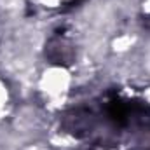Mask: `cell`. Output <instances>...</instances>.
Returning a JSON list of instances; mask_svg holds the SVG:
<instances>
[{"mask_svg": "<svg viewBox=\"0 0 150 150\" xmlns=\"http://www.w3.org/2000/svg\"><path fill=\"white\" fill-rule=\"evenodd\" d=\"M108 117L117 124H124L127 119V107L119 100H112L108 103Z\"/></svg>", "mask_w": 150, "mask_h": 150, "instance_id": "1", "label": "cell"}, {"mask_svg": "<svg viewBox=\"0 0 150 150\" xmlns=\"http://www.w3.org/2000/svg\"><path fill=\"white\" fill-rule=\"evenodd\" d=\"M79 2H80V0H70V2H68V5H75V4H79Z\"/></svg>", "mask_w": 150, "mask_h": 150, "instance_id": "2", "label": "cell"}]
</instances>
